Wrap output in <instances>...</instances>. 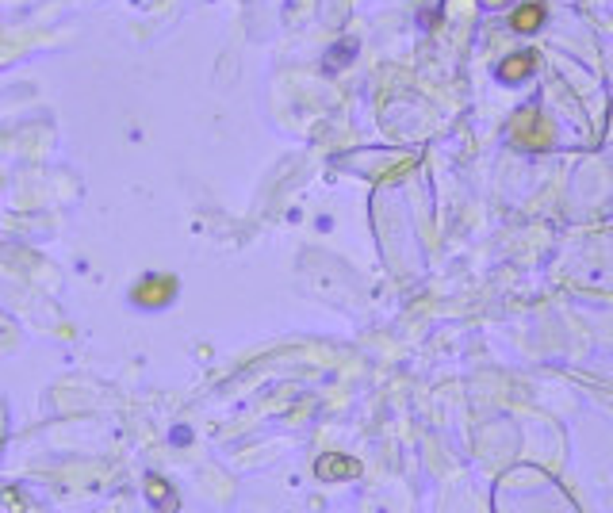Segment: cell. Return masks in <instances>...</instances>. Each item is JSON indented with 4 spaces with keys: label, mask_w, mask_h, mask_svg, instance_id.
I'll use <instances>...</instances> for the list:
<instances>
[{
    "label": "cell",
    "mask_w": 613,
    "mask_h": 513,
    "mask_svg": "<svg viewBox=\"0 0 613 513\" xmlns=\"http://www.w3.org/2000/svg\"><path fill=\"white\" fill-rule=\"evenodd\" d=\"M357 54H361V43H357V38H338V43L326 50V69H330V73L345 69V65L357 58Z\"/></svg>",
    "instance_id": "cell-1"
},
{
    "label": "cell",
    "mask_w": 613,
    "mask_h": 513,
    "mask_svg": "<svg viewBox=\"0 0 613 513\" xmlns=\"http://www.w3.org/2000/svg\"><path fill=\"white\" fill-rule=\"evenodd\" d=\"M541 20H544V8L533 4V8H521V12L514 15V27L518 31H533V27H541Z\"/></svg>",
    "instance_id": "cell-2"
},
{
    "label": "cell",
    "mask_w": 613,
    "mask_h": 513,
    "mask_svg": "<svg viewBox=\"0 0 613 513\" xmlns=\"http://www.w3.org/2000/svg\"><path fill=\"white\" fill-rule=\"evenodd\" d=\"M525 62H529L525 54H518V58H510V62H506V69H502V77H506V80H518L521 73H525Z\"/></svg>",
    "instance_id": "cell-3"
},
{
    "label": "cell",
    "mask_w": 613,
    "mask_h": 513,
    "mask_svg": "<svg viewBox=\"0 0 613 513\" xmlns=\"http://www.w3.org/2000/svg\"><path fill=\"white\" fill-rule=\"evenodd\" d=\"M483 4H487V8H498V0H483Z\"/></svg>",
    "instance_id": "cell-4"
}]
</instances>
